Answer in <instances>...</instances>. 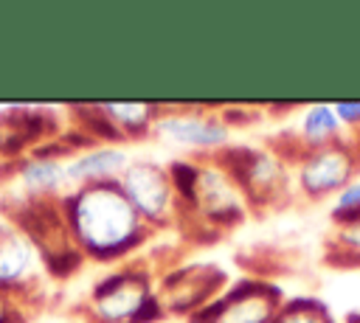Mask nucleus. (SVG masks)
<instances>
[{"label":"nucleus","instance_id":"1","mask_svg":"<svg viewBox=\"0 0 360 323\" xmlns=\"http://www.w3.org/2000/svg\"><path fill=\"white\" fill-rule=\"evenodd\" d=\"M70 242L93 261H118L138 250L149 225L129 205L118 180L70 188L59 197Z\"/></svg>","mask_w":360,"mask_h":323},{"label":"nucleus","instance_id":"2","mask_svg":"<svg viewBox=\"0 0 360 323\" xmlns=\"http://www.w3.org/2000/svg\"><path fill=\"white\" fill-rule=\"evenodd\" d=\"M281 289L270 281L242 278L191 315V323H276Z\"/></svg>","mask_w":360,"mask_h":323},{"label":"nucleus","instance_id":"3","mask_svg":"<svg viewBox=\"0 0 360 323\" xmlns=\"http://www.w3.org/2000/svg\"><path fill=\"white\" fill-rule=\"evenodd\" d=\"M118 185L149 228H166L172 219L180 216L177 194L163 166L152 160H135L124 169V174L118 177Z\"/></svg>","mask_w":360,"mask_h":323},{"label":"nucleus","instance_id":"4","mask_svg":"<svg viewBox=\"0 0 360 323\" xmlns=\"http://www.w3.org/2000/svg\"><path fill=\"white\" fill-rule=\"evenodd\" d=\"M217 163L231 174V180L245 194V199H250L253 205L273 202L287 188L284 163L270 152L248 149V146H225L219 149Z\"/></svg>","mask_w":360,"mask_h":323},{"label":"nucleus","instance_id":"5","mask_svg":"<svg viewBox=\"0 0 360 323\" xmlns=\"http://www.w3.org/2000/svg\"><path fill=\"white\" fill-rule=\"evenodd\" d=\"M152 295V275L146 270L127 267L96 281L87 309L93 323H135Z\"/></svg>","mask_w":360,"mask_h":323},{"label":"nucleus","instance_id":"6","mask_svg":"<svg viewBox=\"0 0 360 323\" xmlns=\"http://www.w3.org/2000/svg\"><path fill=\"white\" fill-rule=\"evenodd\" d=\"M357 149L349 140H335L318 149H309L298 157V188L309 199L340 194L357 177Z\"/></svg>","mask_w":360,"mask_h":323},{"label":"nucleus","instance_id":"7","mask_svg":"<svg viewBox=\"0 0 360 323\" xmlns=\"http://www.w3.org/2000/svg\"><path fill=\"white\" fill-rule=\"evenodd\" d=\"M188 211L200 222H208L214 228H231L245 219V194L219 163L200 166L197 194Z\"/></svg>","mask_w":360,"mask_h":323},{"label":"nucleus","instance_id":"8","mask_svg":"<svg viewBox=\"0 0 360 323\" xmlns=\"http://www.w3.org/2000/svg\"><path fill=\"white\" fill-rule=\"evenodd\" d=\"M225 281H228V272L214 264L180 267L160 278V289H163L160 301H163L166 312L194 315L197 309H202L208 301H214L219 295Z\"/></svg>","mask_w":360,"mask_h":323},{"label":"nucleus","instance_id":"9","mask_svg":"<svg viewBox=\"0 0 360 323\" xmlns=\"http://www.w3.org/2000/svg\"><path fill=\"white\" fill-rule=\"evenodd\" d=\"M8 216H11V225L34 242L39 256L70 242L65 216H62V205L53 197H25L22 202H17L8 211Z\"/></svg>","mask_w":360,"mask_h":323},{"label":"nucleus","instance_id":"10","mask_svg":"<svg viewBox=\"0 0 360 323\" xmlns=\"http://www.w3.org/2000/svg\"><path fill=\"white\" fill-rule=\"evenodd\" d=\"M42 256L14 225H0V292L14 298L37 286Z\"/></svg>","mask_w":360,"mask_h":323},{"label":"nucleus","instance_id":"11","mask_svg":"<svg viewBox=\"0 0 360 323\" xmlns=\"http://www.w3.org/2000/svg\"><path fill=\"white\" fill-rule=\"evenodd\" d=\"M152 132L163 135V140L169 143L191 146V149H222L228 140V124L222 121V115L191 112V110L158 115Z\"/></svg>","mask_w":360,"mask_h":323},{"label":"nucleus","instance_id":"12","mask_svg":"<svg viewBox=\"0 0 360 323\" xmlns=\"http://www.w3.org/2000/svg\"><path fill=\"white\" fill-rule=\"evenodd\" d=\"M127 166H129V160H127L124 149L98 143L87 152L73 154L65 163V171H68V183L73 188H79V185H93V183H112L124 174Z\"/></svg>","mask_w":360,"mask_h":323},{"label":"nucleus","instance_id":"13","mask_svg":"<svg viewBox=\"0 0 360 323\" xmlns=\"http://www.w3.org/2000/svg\"><path fill=\"white\" fill-rule=\"evenodd\" d=\"M68 160H51V157H22L14 171L25 188V197H56L62 185H68Z\"/></svg>","mask_w":360,"mask_h":323},{"label":"nucleus","instance_id":"14","mask_svg":"<svg viewBox=\"0 0 360 323\" xmlns=\"http://www.w3.org/2000/svg\"><path fill=\"white\" fill-rule=\"evenodd\" d=\"M104 115L121 129L127 140H138L155 129V121L160 115L158 104H143V101H107L101 104Z\"/></svg>","mask_w":360,"mask_h":323},{"label":"nucleus","instance_id":"15","mask_svg":"<svg viewBox=\"0 0 360 323\" xmlns=\"http://www.w3.org/2000/svg\"><path fill=\"white\" fill-rule=\"evenodd\" d=\"M340 118L335 112L332 104H312L307 107L304 118H301V152H309V149H318V146H326V143H335L340 140Z\"/></svg>","mask_w":360,"mask_h":323},{"label":"nucleus","instance_id":"16","mask_svg":"<svg viewBox=\"0 0 360 323\" xmlns=\"http://www.w3.org/2000/svg\"><path fill=\"white\" fill-rule=\"evenodd\" d=\"M73 112H79V115H76V126L84 129L96 143L101 140L104 146H112V143L127 140V138L121 135V129L104 115L101 104H79V107H73Z\"/></svg>","mask_w":360,"mask_h":323},{"label":"nucleus","instance_id":"17","mask_svg":"<svg viewBox=\"0 0 360 323\" xmlns=\"http://www.w3.org/2000/svg\"><path fill=\"white\" fill-rule=\"evenodd\" d=\"M326 261L343 264V267L360 264V219L338 225V230L332 236V247L326 253Z\"/></svg>","mask_w":360,"mask_h":323},{"label":"nucleus","instance_id":"18","mask_svg":"<svg viewBox=\"0 0 360 323\" xmlns=\"http://www.w3.org/2000/svg\"><path fill=\"white\" fill-rule=\"evenodd\" d=\"M276 323H335V320L318 298H292L281 303Z\"/></svg>","mask_w":360,"mask_h":323},{"label":"nucleus","instance_id":"19","mask_svg":"<svg viewBox=\"0 0 360 323\" xmlns=\"http://www.w3.org/2000/svg\"><path fill=\"white\" fill-rule=\"evenodd\" d=\"M166 171H169V183H172V188H174V194H177V211H180V205L188 211V208L194 205L197 180H200V166H194V163H188V160H172V163L166 166Z\"/></svg>","mask_w":360,"mask_h":323},{"label":"nucleus","instance_id":"20","mask_svg":"<svg viewBox=\"0 0 360 323\" xmlns=\"http://www.w3.org/2000/svg\"><path fill=\"white\" fill-rule=\"evenodd\" d=\"M82 264H84V253L73 242H68V244H62L51 253H42V270L56 281L70 278Z\"/></svg>","mask_w":360,"mask_h":323},{"label":"nucleus","instance_id":"21","mask_svg":"<svg viewBox=\"0 0 360 323\" xmlns=\"http://www.w3.org/2000/svg\"><path fill=\"white\" fill-rule=\"evenodd\" d=\"M332 219L338 225H346V222H357L360 219V177H354L335 199V208H332Z\"/></svg>","mask_w":360,"mask_h":323},{"label":"nucleus","instance_id":"22","mask_svg":"<svg viewBox=\"0 0 360 323\" xmlns=\"http://www.w3.org/2000/svg\"><path fill=\"white\" fill-rule=\"evenodd\" d=\"M0 323H25V312L20 309V303L3 292H0Z\"/></svg>","mask_w":360,"mask_h":323},{"label":"nucleus","instance_id":"23","mask_svg":"<svg viewBox=\"0 0 360 323\" xmlns=\"http://www.w3.org/2000/svg\"><path fill=\"white\" fill-rule=\"evenodd\" d=\"M340 124H349V126H360V101H335L332 104Z\"/></svg>","mask_w":360,"mask_h":323}]
</instances>
